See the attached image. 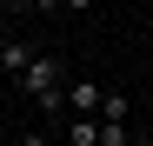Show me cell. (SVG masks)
<instances>
[{
	"instance_id": "cell-1",
	"label": "cell",
	"mask_w": 153,
	"mask_h": 146,
	"mask_svg": "<svg viewBox=\"0 0 153 146\" xmlns=\"http://www.w3.org/2000/svg\"><path fill=\"white\" fill-rule=\"evenodd\" d=\"M13 86L27 93V100H33L47 119H60V113H67V60H60V53H47V46L27 60V73H20Z\"/></svg>"
},
{
	"instance_id": "cell-2",
	"label": "cell",
	"mask_w": 153,
	"mask_h": 146,
	"mask_svg": "<svg viewBox=\"0 0 153 146\" xmlns=\"http://www.w3.org/2000/svg\"><path fill=\"white\" fill-rule=\"evenodd\" d=\"M40 53V46L27 40V33H20L13 27V20H7V27H0V73H13V80H20V73H27V60Z\"/></svg>"
},
{
	"instance_id": "cell-3",
	"label": "cell",
	"mask_w": 153,
	"mask_h": 146,
	"mask_svg": "<svg viewBox=\"0 0 153 146\" xmlns=\"http://www.w3.org/2000/svg\"><path fill=\"white\" fill-rule=\"evenodd\" d=\"M100 100H107V86L93 73H67V106L73 113H100Z\"/></svg>"
},
{
	"instance_id": "cell-4",
	"label": "cell",
	"mask_w": 153,
	"mask_h": 146,
	"mask_svg": "<svg viewBox=\"0 0 153 146\" xmlns=\"http://www.w3.org/2000/svg\"><path fill=\"white\" fill-rule=\"evenodd\" d=\"M67 146H100V113H73V126H60Z\"/></svg>"
},
{
	"instance_id": "cell-5",
	"label": "cell",
	"mask_w": 153,
	"mask_h": 146,
	"mask_svg": "<svg viewBox=\"0 0 153 146\" xmlns=\"http://www.w3.org/2000/svg\"><path fill=\"white\" fill-rule=\"evenodd\" d=\"M100 119H120V126H126V119H133V106H126V93H113V86H107V100H100Z\"/></svg>"
},
{
	"instance_id": "cell-6",
	"label": "cell",
	"mask_w": 153,
	"mask_h": 146,
	"mask_svg": "<svg viewBox=\"0 0 153 146\" xmlns=\"http://www.w3.org/2000/svg\"><path fill=\"white\" fill-rule=\"evenodd\" d=\"M13 7H20V13H60L67 0H13Z\"/></svg>"
},
{
	"instance_id": "cell-7",
	"label": "cell",
	"mask_w": 153,
	"mask_h": 146,
	"mask_svg": "<svg viewBox=\"0 0 153 146\" xmlns=\"http://www.w3.org/2000/svg\"><path fill=\"white\" fill-rule=\"evenodd\" d=\"M133 139H146V146H153V119H146V126H133Z\"/></svg>"
}]
</instances>
